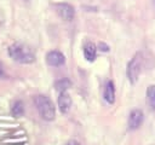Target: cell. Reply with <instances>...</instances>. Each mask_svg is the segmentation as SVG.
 Returning <instances> with one entry per match:
<instances>
[{
  "instance_id": "6da1fadb",
  "label": "cell",
  "mask_w": 155,
  "mask_h": 145,
  "mask_svg": "<svg viewBox=\"0 0 155 145\" xmlns=\"http://www.w3.org/2000/svg\"><path fill=\"white\" fill-rule=\"evenodd\" d=\"M7 53L10 58H12L15 62L21 64H30L35 60L34 51L24 44H19V42L12 44L7 50Z\"/></svg>"
},
{
  "instance_id": "2e32d148",
  "label": "cell",
  "mask_w": 155,
  "mask_h": 145,
  "mask_svg": "<svg viewBox=\"0 0 155 145\" xmlns=\"http://www.w3.org/2000/svg\"><path fill=\"white\" fill-rule=\"evenodd\" d=\"M154 2H155V0H154Z\"/></svg>"
},
{
  "instance_id": "7c38bea8",
  "label": "cell",
  "mask_w": 155,
  "mask_h": 145,
  "mask_svg": "<svg viewBox=\"0 0 155 145\" xmlns=\"http://www.w3.org/2000/svg\"><path fill=\"white\" fill-rule=\"evenodd\" d=\"M11 112L13 116L18 117V116H22L24 114V105H23V102L22 100H16L12 106H11Z\"/></svg>"
},
{
  "instance_id": "9a60e30c",
  "label": "cell",
  "mask_w": 155,
  "mask_h": 145,
  "mask_svg": "<svg viewBox=\"0 0 155 145\" xmlns=\"http://www.w3.org/2000/svg\"><path fill=\"white\" fill-rule=\"evenodd\" d=\"M5 75V71H4V65H2V63L0 62V77H2Z\"/></svg>"
},
{
  "instance_id": "5b68a950",
  "label": "cell",
  "mask_w": 155,
  "mask_h": 145,
  "mask_svg": "<svg viewBox=\"0 0 155 145\" xmlns=\"http://www.w3.org/2000/svg\"><path fill=\"white\" fill-rule=\"evenodd\" d=\"M143 120H144L143 111L139 110V109H133V110L130 112V115H128V121H127L128 128H130L131 130L138 129V128L142 126Z\"/></svg>"
},
{
  "instance_id": "52a82bcc",
  "label": "cell",
  "mask_w": 155,
  "mask_h": 145,
  "mask_svg": "<svg viewBox=\"0 0 155 145\" xmlns=\"http://www.w3.org/2000/svg\"><path fill=\"white\" fill-rule=\"evenodd\" d=\"M58 109L62 114H68L71 108V98L67 92H61L58 95Z\"/></svg>"
},
{
  "instance_id": "8fae6325",
  "label": "cell",
  "mask_w": 155,
  "mask_h": 145,
  "mask_svg": "<svg viewBox=\"0 0 155 145\" xmlns=\"http://www.w3.org/2000/svg\"><path fill=\"white\" fill-rule=\"evenodd\" d=\"M71 86V81L69 79H59L54 82V88L61 93V92H67V89Z\"/></svg>"
},
{
  "instance_id": "3957f363",
  "label": "cell",
  "mask_w": 155,
  "mask_h": 145,
  "mask_svg": "<svg viewBox=\"0 0 155 145\" xmlns=\"http://www.w3.org/2000/svg\"><path fill=\"white\" fill-rule=\"evenodd\" d=\"M142 64H143V54H142V52H137L131 58V60L127 64L126 75H127L128 81L132 85L136 83L137 80H138V77H139V74L142 71Z\"/></svg>"
},
{
  "instance_id": "8992f818",
  "label": "cell",
  "mask_w": 155,
  "mask_h": 145,
  "mask_svg": "<svg viewBox=\"0 0 155 145\" xmlns=\"http://www.w3.org/2000/svg\"><path fill=\"white\" fill-rule=\"evenodd\" d=\"M46 63L51 66H61L65 63V57L62 52L53 50L46 54Z\"/></svg>"
},
{
  "instance_id": "ba28073f",
  "label": "cell",
  "mask_w": 155,
  "mask_h": 145,
  "mask_svg": "<svg viewBox=\"0 0 155 145\" xmlns=\"http://www.w3.org/2000/svg\"><path fill=\"white\" fill-rule=\"evenodd\" d=\"M103 98L108 104H114L115 103V86L113 81H107L104 86V92H103Z\"/></svg>"
},
{
  "instance_id": "9c48e42d",
  "label": "cell",
  "mask_w": 155,
  "mask_h": 145,
  "mask_svg": "<svg viewBox=\"0 0 155 145\" xmlns=\"http://www.w3.org/2000/svg\"><path fill=\"white\" fill-rule=\"evenodd\" d=\"M84 56H85L86 60L93 62L96 59V56H97V46L91 41L86 42L84 45Z\"/></svg>"
},
{
  "instance_id": "4fadbf2b",
  "label": "cell",
  "mask_w": 155,
  "mask_h": 145,
  "mask_svg": "<svg viewBox=\"0 0 155 145\" xmlns=\"http://www.w3.org/2000/svg\"><path fill=\"white\" fill-rule=\"evenodd\" d=\"M98 47H99L101 51H104V52H108V51H109V46L105 45V44H102V42H101V44L98 45Z\"/></svg>"
},
{
  "instance_id": "277c9868",
  "label": "cell",
  "mask_w": 155,
  "mask_h": 145,
  "mask_svg": "<svg viewBox=\"0 0 155 145\" xmlns=\"http://www.w3.org/2000/svg\"><path fill=\"white\" fill-rule=\"evenodd\" d=\"M54 7H56V11H57V13L59 14V17L62 19L68 21V22L74 19L75 10H74V7L70 4H68V2H59V4H56Z\"/></svg>"
},
{
  "instance_id": "30bf717a",
  "label": "cell",
  "mask_w": 155,
  "mask_h": 145,
  "mask_svg": "<svg viewBox=\"0 0 155 145\" xmlns=\"http://www.w3.org/2000/svg\"><path fill=\"white\" fill-rule=\"evenodd\" d=\"M147 103L150 110H155V85H151L147 89Z\"/></svg>"
},
{
  "instance_id": "7a4b0ae2",
  "label": "cell",
  "mask_w": 155,
  "mask_h": 145,
  "mask_svg": "<svg viewBox=\"0 0 155 145\" xmlns=\"http://www.w3.org/2000/svg\"><path fill=\"white\" fill-rule=\"evenodd\" d=\"M34 104H35L36 110H38V112L42 120H45V121H53L54 120L56 108L48 97H46L44 94H38L34 97Z\"/></svg>"
},
{
  "instance_id": "5bb4252c",
  "label": "cell",
  "mask_w": 155,
  "mask_h": 145,
  "mask_svg": "<svg viewBox=\"0 0 155 145\" xmlns=\"http://www.w3.org/2000/svg\"><path fill=\"white\" fill-rule=\"evenodd\" d=\"M65 145H82L81 143H79L78 140H69L65 143Z\"/></svg>"
}]
</instances>
